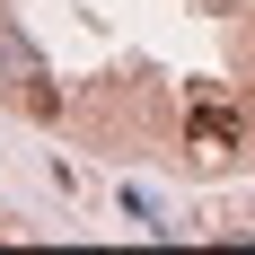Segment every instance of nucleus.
I'll return each mask as SVG.
<instances>
[{"mask_svg":"<svg viewBox=\"0 0 255 255\" xmlns=\"http://www.w3.org/2000/svg\"><path fill=\"white\" fill-rule=\"evenodd\" d=\"M247 150V115H238V97L229 88H194V106H185V158L194 167H229V158Z\"/></svg>","mask_w":255,"mask_h":255,"instance_id":"f257e3e1","label":"nucleus"},{"mask_svg":"<svg viewBox=\"0 0 255 255\" xmlns=\"http://www.w3.org/2000/svg\"><path fill=\"white\" fill-rule=\"evenodd\" d=\"M0 88H9V97L26 106V115H53V88H44V53L26 44L18 26L0 18Z\"/></svg>","mask_w":255,"mask_h":255,"instance_id":"f03ea898","label":"nucleus"},{"mask_svg":"<svg viewBox=\"0 0 255 255\" xmlns=\"http://www.w3.org/2000/svg\"><path fill=\"white\" fill-rule=\"evenodd\" d=\"M203 9H220V18H229V9H247V0H203Z\"/></svg>","mask_w":255,"mask_h":255,"instance_id":"7ed1b4c3","label":"nucleus"}]
</instances>
